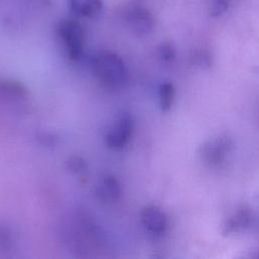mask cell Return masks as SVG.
Listing matches in <instances>:
<instances>
[{"label": "cell", "mask_w": 259, "mask_h": 259, "mask_svg": "<svg viewBox=\"0 0 259 259\" xmlns=\"http://www.w3.org/2000/svg\"><path fill=\"white\" fill-rule=\"evenodd\" d=\"M96 78L105 86L120 88L127 81V70L123 61L114 53L100 52L91 61Z\"/></svg>", "instance_id": "cell-1"}, {"label": "cell", "mask_w": 259, "mask_h": 259, "mask_svg": "<svg viewBox=\"0 0 259 259\" xmlns=\"http://www.w3.org/2000/svg\"><path fill=\"white\" fill-rule=\"evenodd\" d=\"M58 34L62 39L69 58L78 60L84 49L85 33L82 25L75 19H63L58 25Z\"/></svg>", "instance_id": "cell-2"}, {"label": "cell", "mask_w": 259, "mask_h": 259, "mask_svg": "<svg viewBox=\"0 0 259 259\" xmlns=\"http://www.w3.org/2000/svg\"><path fill=\"white\" fill-rule=\"evenodd\" d=\"M233 147V141L228 136H219L204 143L200 149L202 160L210 166H219L226 160Z\"/></svg>", "instance_id": "cell-3"}, {"label": "cell", "mask_w": 259, "mask_h": 259, "mask_svg": "<svg viewBox=\"0 0 259 259\" xmlns=\"http://www.w3.org/2000/svg\"><path fill=\"white\" fill-rule=\"evenodd\" d=\"M124 18L128 26L140 35L150 33L155 25V19L150 10L141 5H132L125 9Z\"/></svg>", "instance_id": "cell-4"}, {"label": "cell", "mask_w": 259, "mask_h": 259, "mask_svg": "<svg viewBox=\"0 0 259 259\" xmlns=\"http://www.w3.org/2000/svg\"><path fill=\"white\" fill-rule=\"evenodd\" d=\"M134 131V120L128 113L122 114L105 136L106 145L111 149H121L130 141Z\"/></svg>", "instance_id": "cell-5"}, {"label": "cell", "mask_w": 259, "mask_h": 259, "mask_svg": "<svg viewBox=\"0 0 259 259\" xmlns=\"http://www.w3.org/2000/svg\"><path fill=\"white\" fill-rule=\"evenodd\" d=\"M142 222L146 229L153 234H162L167 228L165 213L155 205H149L143 209Z\"/></svg>", "instance_id": "cell-6"}, {"label": "cell", "mask_w": 259, "mask_h": 259, "mask_svg": "<svg viewBox=\"0 0 259 259\" xmlns=\"http://www.w3.org/2000/svg\"><path fill=\"white\" fill-rule=\"evenodd\" d=\"M97 196L104 202H114L121 194L119 181L112 175H105L100 180L96 188Z\"/></svg>", "instance_id": "cell-7"}, {"label": "cell", "mask_w": 259, "mask_h": 259, "mask_svg": "<svg viewBox=\"0 0 259 259\" xmlns=\"http://www.w3.org/2000/svg\"><path fill=\"white\" fill-rule=\"evenodd\" d=\"M70 10L77 16L93 17L103 9V0H67Z\"/></svg>", "instance_id": "cell-8"}, {"label": "cell", "mask_w": 259, "mask_h": 259, "mask_svg": "<svg viewBox=\"0 0 259 259\" xmlns=\"http://www.w3.org/2000/svg\"><path fill=\"white\" fill-rule=\"evenodd\" d=\"M251 221L250 211L246 208H241L232 214L225 223L223 234L231 235L239 233L246 229Z\"/></svg>", "instance_id": "cell-9"}, {"label": "cell", "mask_w": 259, "mask_h": 259, "mask_svg": "<svg viewBox=\"0 0 259 259\" xmlns=\"http://www.w3.org/2000/svg\"><path fill=\"white\" fill-rule=\"evenodd\" d=\"M175 99V88L169 83H163L159 88V101L160 106L163 111H167L172 107V104Z\"/></svg>", "instance_id": "cell-10"}, {"label": "cell", "mask_w": 259, "mask_h": 259, "mask_svg": "<svg viewBox=\"0 0 259 259\" xmlns=\"http://www.w3.org/2000/svg\"><path fill=\"white\" fill-rule=\"evenodd\" d=\"M0 91L15 97H23L27 94L26 88L18 81L3 80L0 82Z\"/></svg>", "instance_id": "cell-11"}, {"label": "cell", "mask_w": 259, "mask_h": 259, "mask_svg": "<svg viewBox=\"0 0 259 259\" xmlns=\"http://www.w3.org/2000/svg\"><path fill=\"white\" fill-rule=\"evenodd\" d=\"M231 5V0H209L208 12L212 17H219L225 14Z\"/></svg>", "instance_id": "cell-12"}, {"label": "cell", "mask_w": 259, "mask_h": 259, "mask_svg": "<svg viewBox=\"0 0 259 259\" xmlns=\"http://www.w3.org/2000/svg\"><path fill=\"white\" fill-rule=\"evenodd\" d=\"M191 59H192V63L195 66H198L200 68H209L212 64V58L210 54L204 50L195 52Z\"/></svg>", "instance_id": "cell-13"}, {"label": "cell", "mask_w": 259, "mask_h": 259, "mask_svg": "<svg viewBox=\"0 0 259 259\" xmlns=\"http://www.w3.org/2000/svg\"><path fill=\"white\" fill-rule=\"evenodd\" d=\"M67 167L71 172L75 174H80L86 171L87 164L83 158L79 156H72L67 161Z\"/></svg>", "instance_id": "cell-14"}, {"label": "cell", "mask_w": 259, "mask_h": 259, "mask_svg": "<svg viewBox=\"0 0 259 259\" xmlns=\"http://www.w3.org/2000/svg\"><path fill=\"white\" fill-rule=\"evenodd\" d=\"M159 57L164 62H171L176 57V51L170 42H163L158 49Z\"/></svg>", "instance_id": "cell-15"}, {"label": "cell", "mask_w": 259, "mask_h": 259, "mask_svg": "<svg viewBox=\"0 0 259 259\" xmlns=\"http://www.w3.org/2000/svg\"><path fill=\"white\" fill-rule=\"evenodd\" d=\"M12 245V234L7 227L0 224V249L6 250Z\"/></svg>", "instance_id": "cell-16"}, {"label": "cell", "mask_w": 259, "mask_h": 259, "mask_svg": "<svg viewBox=\"0 0 259 259\" xmlns=\"http://www.w3.org/2000/svg\"><path fill=\"white\" fill-rule=\"evenodd\" d=\"M37 139L44 145H55L57 143V137L55 135H53L51 133H47V132L38 133Z\"/></svg>", "instance_id": "cell-17"}]
</instances>
